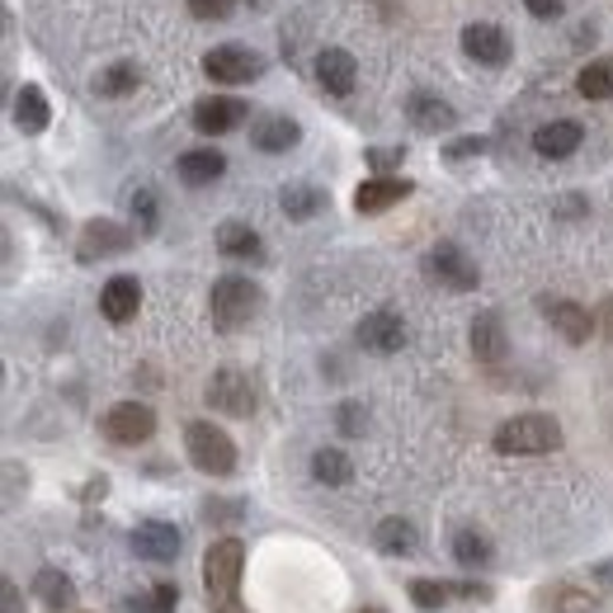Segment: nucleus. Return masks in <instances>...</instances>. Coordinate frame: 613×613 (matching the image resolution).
<instances>
[{
  "label": "nucleus",
  "instance_id": "obj_24",
  "mask_svg": "<svg viewBox=\"0 0 613 613\" xmlns=\"http://www.w3.org/2000/svg\"><path fill=\"white\" fill-rule=\"evenodd\" d=\"M547 322L557 326L571 345H585L590 335H595V326H600L595 316H590L585 307H576V303H547Z\"/></svg>",
  "mask_w": 613,
  "mask_h": 613
},
{
  "label": "nucleus",
  "instance_id": "obj_16",
  "mask_svg": "<svg viewBox=\"0 0 613 613\" xmlns=\"http://www.w3.org/2000/svg\"><path fill=\"white\" fill-rule=\"evenodd\" d=\"M406 118H411V128H421V132H448L453 123H458L453 105L439 100V95H429V90H415L411 95V100H406Z\"/></svg>",
  "mask_w": 613,
  "mask_h": 613
},
{
  "label": "nucleus",
  "instance_id": "obj_18",
  "mask_svg": "<svg viewBox=\"0 0 613 613\" xmlns=\"http://www.w3.org/2000/svg\"><path fill=\"white\" fill-rule=\"evenodd\" d=\"M581 142H585V128L576 118H557V123H543L533 132V151L547 156V161H562V156H571Z\"/></svg>",
  "mask_w": 613,
  "mask_h": 613
},
{
  "label": "nucleus",
  "instance_id": "obj_29",
  "mask_svg": "<svg viewBox=\"0 0 613 613\" xmlns=\"http://www.w3.org/2000/svg\"><path fill=\"white\" fill-rule=\"evenodd\" d=\"M137 86H142V67L137 62H113L109 71H100V81H95V90L109 95V100H123Z\"/></svg>",
  "mask_w": 613,
  "mask_h": 613
},
{
  "label": "nucleus",
  "instance_id": "obj_1",
  "mask_svg": "<svg viewBox=\"0 0 613 613\" xmlns=\"http://www.w3.org/2000/svg\"><path fill=\"white\" fill-rule=\"evenodd\" d=\"M557 444H562V425L538 411L514 415V421L496 429V453H505V458H533V453H552Z\"/></svg>",
  "mask_w": 613,
  "mask_h": 613
},
{
  "label": "nucleus",
  "instance_id": "obj_21",
  "mask_svg": "<svg viewBox=\"0 0 613 613\" xmlns=\"http://www.w3.org/2000/svg\"><path fill=\"white\" fill-rule=\"evenodd\" d=\"M250 142L260 147V151H269V156H279V151H288V147H298V142H303V128L293 123V118L274 113V118H260V123H255Z\"/></svg>",
  "mask_w": 613,
  "mask_h": 613
},
{
  "label": "nucleus",
  "instance_id": "obj_6",
  "mask_svg": "<svg viewBox=\"0 0 613 613\" xmlns=\"http://www.w3.org/2000/svg\"><path fill=\"white\" fill-rule=\"evenodd\" d=\"M425 269H429V279H439V284H448L453 293H472L482 284V274H477V265H472V255L463 250V246H453V241H439L429 255H425Z\"/></svg>",
  "mask_w": 613,
  "mask_h": 613
},
{
  "label": "nucleus",
  "instance_id": "obj_12",
  "mask_svg": "<svg viewBox=\"0 0 613 613\" xmlns=\"http://www.w3.org/2000/svg\"><path fill=\"white\" fill-rule=\"evenodd\" d=\"M411 194V180H397V175H373L354 189V212L359 217H373V212H387L392 204H402Z\"/></svg>",
  "mask_w": 613,
  "mask_h": 613
},
{
  "label": "nucleus",
  "instance_id": "obj_15",
  "mask_svg": "<svg viewBox=\"0 0 613 613\" xmlns=\"http://www.w3.org/2000/svg\"><path fill=\"white\" fill-rule=\"evenodd\" d=\"M316 81H322L326 95H349L354 81H359V62H354V52L326 48L322 57H316Z\"/></svg>",
  "mask_w": 613,
  "mask_h": 613
},
{
  "label": "nucleus",
  "instance_id": "obj_43",
  "mask_svg": "<svg viewBox=\"0 0 613 613\" xmlns=\"http://www.w3.org/2000/svg\"><path fill=\"white\" fill-rule=\"evenodd\" d=\"M595 581H600L604 590H613V562H604V566H595Z\"/></svg>",
  "mask_w": 613,
  "mask_h": 613
},
{
  "label": "nucleus",
  "instance_id": "obj_41",
  "mask_svg": "<svg viewBox=\"0 0 613 613\" xmlns=\"http://www.w3.org/2000/svg\"><path fill=\"white\" fill-rule=\"evenodd\" d=\"M528 14H538V19H557L566 10V0H524Z\"/></svg>",
  "mask_w": 613,
  "mask_h": 613
},
{
  "label": "nucleus",
  "instance_id": "obj_30",
  "mask_svg": "<svg viewBox=\"0 0 613 613\" xmlns=\"http://www.w3.org/2000/svg\"><path fill=\"white\" fill-rule=\"evenodd\" d=\"M279 204H284V212L293 217V223H307V217H316V212H322L326 194L316 189V185H288V189L279 194Z\"/></svg>",
  "mask_w": 613,
  "mask_h": 613
},
{
  "label": "nucleus",
  "instance_id": "obj_2",
  "mask_svg": "<svg viewBox=\"0 0 613 613\" xmlns=\"http://www.w3.org/2000/svg\"><path fill=\"white\" fill-rule=\"evenodd\" d=\"M241 566H246L241 538H217V543L204 552V590H208V604L231 609L236 585H241Z\"/></svg>",
  "mask_w": 613,
  "mask_h": 613
},
{
  "label": "nucleus",
  "instance_id": "obj_42",
  "mask_svg": "<svg viewBox=\"0 0 613 613\" xmlns=\"http://www.w3.org/2000/svg\"><path fill=\"white\" fill-rule=\"evenodd\" d=\"M595 322L604 326V335L613 340V298H604V307H600V316H595Z\"/></svg>",
  "mask_w": 613,
  "mask_h": 613
},
{
  "label": "nucleus",
  "instance_id": "obj_35",
  "mask_svg": "<svg viewBox=\"0 0 613 613\" xmlns=\"http://www.w3.org/2000/svg\"><path fill=\"white\" fill-rule=\"evenodd\" d=\"M335 425H340V434H364L368 429V411L359 402H340V411H335Z\"/></svg>",
  "mask_w": 613,
  "mask_h": 613
},
{
  "label": "nucleus",
  "instance_id": "obj_14",
  "mask_svg": "<svg viewBox=\"0 0 613 613\" xmlns=\"http://www.w3.org/2000/svg\"><path fill=\"white\" fill-rule=\"evenodd\" d=\"M359 345L373 354H397L406 345V322L397 312H373L359 322Z\"/></svg>",
  "mask_w": 613,
  "mask_h": 613
},
{
  "label": "nucleus",
  "instance_id": "obj_20",
  "mask_svg": "<svg viewBox=\"0 0 613 613\" xmlns=\"http://www.w3.org/2000/svg\"><path fill=\"white\" fill-rule=\"evenodd\" d=\"M175 170H180V180H185L189 189H204V185H212V180H223L227 156H223V151H212V147H199V151H185Z\"/></svg>",
  "mask_w": 613,
  "mask_h": 613
},
{
  "label": "nucleus",
  "instance_id": "obj_25",
  "mask_svg": "<svg viewBox=\"0 0 613 613\" xmlns=\"http://www.w3.org/2000/svg\"><path fill=\"white\" fill-rule=\"evenodd\" d=\"M33 595H38V604H43L48 613H62V609H71L76 604V585H71V576H62V571H38L33 576Z\"/></svg>",
  "mask_w": 613,
  "mask_h": 613
},
{
  "label": "nucleus",
  "instance_id": "obj_8",
  "mask_svg": "<svg viewBox=\"0 0 613 613\" xmlns=\"http://www.w3.org/2000/svg\"><path fill=\"white\" fill-rule=\"evenodd\" d=\"M208 406L223 415H250L255 411V383L241 368H217L208 378Z\"/></svg>",
  "mask_w": 613,
  "mask_h": 613
},
{
  "label": "nucleus",
  "instance_id": "obj_19",
  "mask_svg": "<svg viewBox=\"0 0 613 613\" xmlns=\"http://www.w3.org/2000/svg\"><path fill=\"white\" fill-rule=\"evenodd\" d=\"M472 354H477L482 364H501L510 354V340H505V326L496 312H482L477 322H472Z\"/></svg>",
  "mask_w": 613,
  "mask_h": 613
},
{
  "label": "nucleus",
  "instance_id": "obj_11",
  "mask_svg": "<svg viewBox=\"0 0 613 613\" xmlns=\"http://www.w3.org/2000/svg\"><path fill=\"white\" fill-rule=\"evenodd\" d=\"M132 246V231L109 223V217H100V223H86L81 231V246H76V255L90 265V260H105V255H123Z\"/></svg>",
  "mask_w": 613,
  "mask_h": 613
},
{
  "label": "nucleus",
  "instance_id": "obj_31",
  "mask_svg": "<svg viewBox=\"0 0 613 613\" xmlns=\"http://www.w3.org/2000/svg\"><path fill=\"white\" fill-rule=\"evenodd\" d=\"M576 90L585 95V100H609V95H613V57L590 62V67L576 76Z\"/></svg>",
  "mask_w": 613,
  "mask_h": 613
},
{
  "label": "nucleus",
  "instance_id": "obj_33",
  "mask_svg": "<svg viewBox=\"0 0 613 613\" xmlns=\"http://www.w3.org/2000/svg\"><path fill=\"white\" fill-rule=\"evenodd\" d=\"M411 600H415V609H444L453 600V585L448 581H411Z\"/></svg>",
  "mask_w": 613,
  "mask_h": 613
},
{
  "label": "nucleus",
  "instance_id": "obj_4",
  "mask_svg": "<svg viewBox=\"0 0 613 613\" xmlns=\"http://www.w3.org/2000/svg\"><path fill=\"white\" fill-rule=\"evenodd\" d=\"M185 448H189V463L208 472V477H227L236 467V444L227 439V429H217L212 421L185 425Z\"/></svg>",
  "mask_w": 613,
  "mask_h": 613
},
{
  "label": "nucleus",
  "instance_id": "obj_40",
  "mask_svg": "<svg viewBox=\"0 0 613 613\" xmlns=\"http://www.w3.org/2000/svg\"><path fill=\"white\" fill-rule=\"evenodd\" d=\"M175 595H180L175 585H156V590H151V609H156V613H175Z\"/></svg>",
  "mask_w": 613,
  "mask_h": 613
},
{
  "label": "nucleus",
  "instance_id": "obj_10",
  "mask_svg": "<svg viewBox=\"0 0 613 613\" xmlns=\"http://www.w3.org/2000/svg\"><path fill=\"white\" fill-rule=\"evenodd\" d=\"M128 543H132V552H137L142 562H175V557H180V547H185L180 528L166 524V520H147V524H137Z\"/></svg>",
  "mask_w": 613,
  "mask_h": 613
},
{
  "label": "nucleus",
  "instance_id": "obj_45",
  "mask_svg": "<svg viewBox=\"0 0 613 613\" xmlns=\"http://www.w3.org/2000/svg\"><path fill=\"white\" fill-rule=\"evenodd\" d=\"M364 613H383V609H364Z\"/></svg>",
  "mask_w": 613,
  "mask_h": 613
},
{
  "label": "nucleus",
  "instance_id": "obj_34",
  "mask_svg": "<svg viewBox=\"0 0 613 613\" xmlns=\"http://www.w3.org/2000/svg\"><path fill=\"white\" fill-rule=\"evenodd\" d=\"M128 212H132V223H137V231H142V236H151L156 223H161V217H156V194L151 189H137L132 199H128Z\"/></svg>",
  "mask_w": 613,
  "mask_h": 613
},
{
  "label": "nucleus",
  "instance_id": "obj_26",
  "mask_svg": "<svg viewBox=\"0 0 613 613\" xmlns=\"http://www.w3.org/2000/svg\"><path fill=\"white\" fill-rule=\"evenodd\" d=\"M48 118H52V109H48V100H43V90L38 86H24L14 95V123H19V132H29V137H38L48 128Z\"/></svg>",
  "mask_w": 613,
  "mask_h": 613
},
{
  "label": "nucleus",
  "instance_id": "obj_23",
  "mask_svg": "<svg viewBox=\"0 0 613 613\" xmlns=\"http://www.w3.org/2000/svg\"><path fill=\"white\" fill-rule=\"evenodd\" d=\"M217 250H223L227 260H260V255H265L260 231L246 227V223H223V227H217Z\"/></svg>",
  "mask_w": 613,
  "mask_h": 613
},
{
  "label": "nucleus",
  "instance_id": "obj_36",
  "mask_svg": "<svg viewBox=\"0 0 613 613\" xmlns=\"http://www.w3.org/2000/svg\"><path fill=\"white\" fill-rule=\"evenodd\" d=\"M185 6H189L194 19H227L231 0H185Z\"/></svg>",
  "mask_w": 613,
  "mask_h": 613
},
{
  "label": "nucleus",
  "instance_id": "obj_38",
  "mask_svg": "<svg viewBox=\"0 0 613 613\" xmlns=\"http://www.w3.org/2000/svg\"><path fill=\"white\" fill-rule=\"evenodd\" d=\"M0 613H24V595L14 581H0Z\"/></svg>",
  "mask_w": 613,
  "mask_h": 613
},
{
  "label": "nucleus",
  "instance_id": "obj_22",
  "mask_svg": "<svg viewBox=\"0 0 613 613\" xmlns=\"http://www.w3.org/2000/svg\"><path fill=\"white\" fill-rule=\"evenodd\" d=\"M373 543H378V552H387V557H415V552H421V528L411 520H383L373 528Z\"/></svg>",
  "mask_w": 613,
  "mask_h": 613
},
{
  "label": "nucleus",
  "instance_id": "obj_13",
  "mask_svg": "<svg viewBox=\"0 0 613 613\" xmlns=\"http://www.w3.org/2000/svg\"><path fill=\"white\" fill-rule=\"evenodd\" d=\"M137 307H142V284H137L132 274H113V279L100 288V312L113 326H128L137 316Z\"/></svg>",
  "mask_w": 613,
  "mask_h": 613
},
{
  "label": "nucleus",
  "instance_id": "obj_39",
  "mask_svg": "<svg viewBox=\"0 0 613 613\" xmlns=\"http://www.w3.org/2000/svg\"><path fill=\"white\" fill-rule=\"evenodd\" d=\"M402 147H378V151H368V166H378V170H387V166H402Z\"/></svg>",
  "mask_w": 613,
  "mask_h": 613
},
{
  "label": "nucleus",
  "instance_id": "obj_17",
  "mask_svg": "<svg viewBox=\"0 0 613 613\" xmlns=\"http://www.w3.org/2000/svg\"><path fill=\"white\" fill-rule=\"evenodd\" d=\"M463 52L472 57V62H482V67H505L510 38L496 24H467L463 29Z\"/></svg>",
  "mask_w": 613,
  "mask_h": 613
},
{
  "label": "nucleus",
  "instance_id": "obj_32",
  "mask_svg": "<svg viewBox=\"0 0 613 613\" xmlns=\"http://www.w3.org/2000/svg\"><path fill=\"white\" fill-rule=\"evenodd\" d=\"M543 609H557V613H595L600 600L585 595V590H571V585H547V590H543Z\"/></svg>",
  "mask_w": 613,
  "mask_h": 613
},
{
  "label": "nucleus",
  "instance_id": "obj_37",
  "mask_svg": "<svg viewBox=\"0 0 613 613\" xmlns=\"http://www.w3.org/2000/svg\"><path fill=\"white\" fill-rule=\"evenodd\" d=\"M486 151V142H482V137H458V142H448V161H463V156H482Z\"/></svg>",
  "mask_w": 613,
  "mask_h": 613
},
{
  "label": "nucleus",
  "instance_id": "obj_3",
  "mask_svg": "<svg viewBox=\"0 0 613 613\" xmlns=\"http://www.w3.org/2000/svg\"><path fill=\"white\" fill-rule=\"evenodd\" d=\"M260 312V288L241 274H227V279H217L212 293H208V316L217 330H241L250 316Z\"/></svg>",
  "mask_w": 613,
  "mask_h": 613
},
{
  "label": "nucleus",
  "instance_id": "obj_5",
  "mask_svg": "<svg viewBox=\"0 0 613 613\" xmlns=\"http://www.w3.org/2000/svg\"><path fill=\"white\" fill-rule=\"evenodd\" d=\"M204 71H208V81H217V86H246V81H255V76L265 71V62L246 43H223V48H212L204 57Z\"/></svg>",
  "mask_w": 613,
  "mask_h": 613
},
{
  "label": "nucleus",
  "instance_id": "obj_9",
  "mask_svg": "<svg viewBox=\"0 0 613 613\" xmlns=\"http://www.w3.org/2000/svg\"><path fill=\"white\" fill-rule=\"evenodd\" d=\"M246 100H236V95H208V100L194 105V128L204 137H223V132H236L246 123Z\"/></svg>",
  "mask_w": 613,
  "mask_h": 613
},
{
  "label": "nucleus",
  "instance_id": "obj_44",
  "mask_svg": "<svg viewBox=\"0 0 613 613\" xmlns=\"http://www.w3.org/2000/svg\"><path fill=\"white\" fill-rule=\"evenodd\" d=\"M241 6H260V0H241Z\"/></svg>",
  "mask_w": 613,
  "mask_h": 613
},
{
  "label": "nucleus",
  "instance_id": "obj_7",
  "mask_svg": "<svg viewBox=\"0 0 613 613\" xmlns=\"http://www.w3.org/2000/svg\"><path fill=\"white\" fill-rule=\"evenodd\" d=\"M105 434H109L113 444H123V448L147 444L151 434H156V411L142 406V402H118V406H109V415H105Z\"/></svg>",
  "mask_w": 613,
  "mask_h": 613
},
{
  "label": "nucleus",
  "instance_id": "obj_27",
  "mask_svg": "<svg viewBox=\"0 0 613 613\" xmlns=\"http://www.w3.org/2000/svg\"><path fill=\"white\" fill-rule=\"evenodd\" d=\"M453 562H463V566H491V562H496V547H491L486 533L458 528V533H453Z\"/></svg>",
  "mask_w": 613,
  "mask_h": 613
},
{
  "label": "nucleus",
  "instance_id": "obj_28",
  "mask_svg": "<svg viewBox=\"0 0 613 613\" xmlns=\"http://www.w3.org/2000/svg\"><path fill=\"white\" fill-rule=\"evenodd\" d=\"M312 477L322 482V486H345L354 477V463L345 458L340 448H316L312 453Z\"/></svg>",
  "mask_w": 613,
  "mask_h": 613
}]
</instances>
